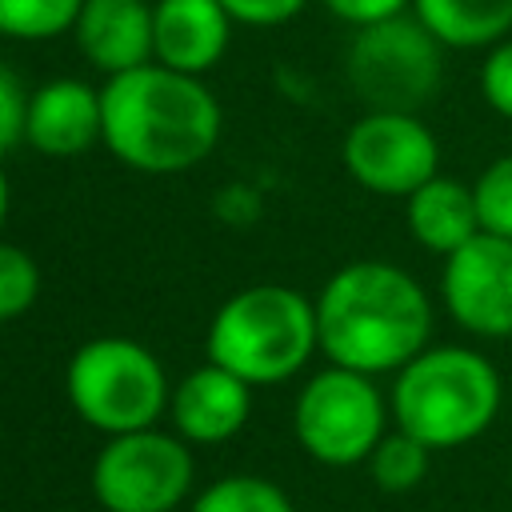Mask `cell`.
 <instances>
[{"instance_id":"obj_26","label":"cell","mask_w":512,"mask_h":512,"mask_svg":"<svg viewBox=\"0 0 512 512\" xmlns=\"http://www.w3.org/2000/svg\"><path fill=\"white\" fill-rule=\"evenodd\" d=\"M8 204H12V188H8V172H4V164H0V224H4V216H8Z\"/></svg>"},{"instance_id":"obj_7","label":"cell","mask_w":512,"mask_h":512,"mask_svg":"<svg viewBox=\"0 0 512 512\" xmlns=\"http://www.w3.org/2000/svg\"><path fill=\"white\" fill-rule=\"evenodd\" d=\"M392 408L376 388V376L328 364L304 380L292 404L296 444L324 468H352L372 456L388 432Z\"/></svg>"},{"instance_id":"obj_4","label":"cell","mask_w":512,"mask_h":512,"mask_svg":"<svg viewBox=\"0 0 512 512\" xmlns=\"http://www.w3.org/2000/svg\"><path fill=\"white\" fill-rule=\"evenodd\" d=\"M204 352L252 388L284 384L320 352L316 300L288 284L240 288L216 308Z\"/></svg>"},{"instance_id":"obj_13","label":"cell","mask_w":512,"mask_h":512,"mask_svg":"<svg viewBox=\"0 0 512 512\" xmlns=\"http://www.w3.org/2000/svg\"><path fill=\"white\" fill-rule=\"evenodd\" d=\"M232 24L220 0H152V60L204 76L224 60Z\"/></svg>"},{"instance_id":"obj_17","label":"cell","mask_w":512,"mask_h":512,"mask_svg":"<svg viewBox=\"0 0 512 512\" xmlns=\"http://www.w3.org/2000/svg\"><path fill=\"white\" fill-rule=\"evenodd\" d=\"M364 464H368V476L380 492L404 496V492L424 484V476L432 468V448L424 440L408 436L404 428H388Z\"/></svg>"},{"instance_id":"obj_12","label":"cell","mask_w":512,"mask_h":512,"mask_svg":"<svg viewBox=\"0 0 512 512\" xmlns=\"http://www.w3.org/2000/svg\"><path fill=\"white\" fill-rule=\"evenodd\" d=\"M168 416L188 444H224L252 416V384L208 360L172 388Z\"/></svg>"},{"instance_id":"obj_1","label":"cell","mask_w":512,"mask_h":512,"mask_svg":"<svg viewBox=\"0 0 512 512\" xmlns=\"http://www.w3.org/2000/svg\"><path fill=\"white\" fill-rule=\"evenodd\" d=\"M104 136L100 144L136 172L176 176L212 156L224 112L200 76L164 68L156 60L108 76L100 88Z\"/></svg>"},{"instance_id":"obj_23","label":"cell","mask_w":512,"mask_h":512,"mask_svg":"<svg viewBox=\"0 0 512 512\" xmlns=\"http://www.w3.org/2000/svg\"><path fill=\"white\" fill-rule=\"evenodd\" d=\"M28 88L20 84V76L0 64V156L12 152L16 144H24V116H28Z\"/></svg>"},{"instance_id":"obj_15","label":"cell","mask_w":512,"mask_h":512,"mask_svg":"<svg viewBox=\"0 0 512 512\" xmlns=\"http://www.w3.org/2000/svg\"><path fill=\"white\" fill-rule=\"evenodd\" d=\"M404 220L420 248H428L436 256H452L480 232L476 192H472V184L436 172L428 184H420L404 200Z\"/></svg>"},{"instance_id":"obj_2","label":"cell","mask_w":512,"mask_h":512,"mask_svg":"<svg viewBox=\"0 0 512 512\" xmlns=\"http://www.w3.org/2000/svg\"><path fill=\"white\" fill-rule=\"evenodd\" d=\"M316 332L328 364L384 376L432 344V296L400 264L352 260L316 296Z\"/></svg>"},{"instance_id":"obj_10","label":"cell","mask_w":512,"mask_h":512,"mask_svg":"<svg viewBox=\"0 0 512 512\" xmlns=\"http://www.w3.org/2000/svg\"><path fill=\"white\" fill-rule=\"evenodd\" d=\"M440 304L476 340H512V240L476 232L444 256Z\"/></svg>"},{"instance_id":"obj_24","label":"cell","mask_w":512,"mask_h":512,"mask_svg":"<svg viewBox=\"0 0 512 512\" xmlns=\"http://www.w3.org/2000/svg\"><path fill=\"white\" fill-rule=\"evenodd\" d=\"M224 12L236 24H252V28H276L284 20H292L308 0H220Z\"/></svg>"},{"instance_id":"obj_20","label":"cell","mask_w":512,"mask_h":512,"mask_svg":"<svg viewBox=\"0 0 512 512\" xmlns=\"http://www.w3.org/2000/svg\"><path fill=\"white\" fill-rule=\"evenodd\" d=\"M40 296V268L32 252L0 240V324L20 320Z\"/></svg>"},{"instance_id":"obj_8","label":"cell","mask_w":512,"mask_h":512,"mask_svg":"<svg viewBox=\"0 0 512 512\" xmlns=\"http://www.w3.org/2000/svg\"><path fill=\"white\" fill-rule=\"evenodd\" d=\"M192 444L176 432L140 428L108 436L92 460V496L104 512H172L192 492Z\"/></svg>"},{"instance_id":"obj_19","label":"cell","mask_w":512,"mask_h":512,"mask_svg":"<svg viewBox=\"0 0 512 512\" xmlns=\"http://www.w3.org/2000/svg\"><path fill=\"white\" fill-rule=\"evenodd\" d=\"M84 0H0V36L56 40L72 32Z\"/></svg>"},{"instance_id":"obj_18","label":"cell","mask_w":512,"mask_h":512,"mask_svg":"<svg viewBox=\"0 0 512 512\" xmlns=\"http://www.w3.org/2000/svg\"><path fill=\"white\" fill-rule=\"evenodd\" d=\"M188 512H296L288 492L268 480V476H252V472H236L224 476L216 484H208Z\"/></svg>"},{"instance_id":"obj_11","label":"cell","mask_w":512,"mask_h":512,"mask_svg":"<svg viewBox=\"0 0 512 512\" xmlns=\"http://www.w3.org/2000/svg\"><path fill=\"white\" fill-rule=\"evenodd\" d=\"M104 136V112H100V88L76 76H56L28 96L24 116V144L40 156H80Z\"/></svg>"},{"instance_id":"obj_21","label":"cell","mask_w":512,"mask_h":512,"mask_svg":"<svg viewBox=\"0 0 512 512\" xmlns=\"http://www.w3.org/2000/svg\"><path fill=\"white\" fill-rule=\"evenodd\" d=\"M476 212H480V232L512 240V152L496 156L476 180Z\"/></svg>"},{"instance_id":"obj_16","label":"cell","mask_w":512,"mask_h":512,"mask_svg":"<svg viewBox=\"0 0 512 512\" xmlns=\"http://www.w3.org/2000/svg\"><path fill=\"white\" fill-rule=\"evenodd\" d=\"M412 16L444 48L460 52H488L512 36V0H412Z\"/></svg>"},{"instance_id":"obj_25","label":"cell","mask_w":512,"mask_h":512,"mask_svg":"<svg viewBox=\"0 0 512 512\" xmlns=\"http://www.w3.org/2000/svg\"><path fill=\"white\" fill-rule=\"evenodd\" d=\"M336 20L352 24V28H364V24H380V20H392L400 12H412V0H320Z\"/></svg>"},{"instance_id":"obj_5","label":"cell","mask_w":512,"mask_h":512,"mask_svg":"<svg viewBox=\"0 0 512 512\" xmlns=\"http://www.w3.org/2000/svg\"><path fill=\"white\" fill-rule=\"evenodd\" d=\"M64 392L72 412L104 436L156 428L172 400L156 352L128 336L84 340L64 368Z\"/></svg>"},{"instance_id":"obj_9","label":"cell","mask_w":512,"mask_h":512,"mask_svg":"<svg viewBox=\"0 0 512 512\" xmlns=\"http://www.w3.org/2000/svg\"><path fill=\"white\" fill-rule=\"evenodd\" d=\"M340 160L364 192L408 200L440 172V144L420 112H364L344 132Z\"/></svg>"},{"instance_id":"obj_14","label":"cell","mask_w":512,"mask_h":512,"mask_svg":"<svg viewBox=\"0 0 512 512\" xmlns=\"http://www.w3.org/2000/svg\"><path fill=\"white\" fill-rule=\"evenodd\" d=\"M80 56L104 76H120L152 60V4L148 0H84L72 24Z\"/></svg>"},{"instance_id":"obj_3","label":"cell","mask_w":512,"mask_h":512,"mask_svg":"<svg viewBox=\"0 0 512 512\" xmlns=\"http://www.w3.org/2000/svg\"><path fill=\"white\" fill-rule=\"evenodd\" d=\"M500 404L504 380L496 364L464 344H428L396 372L388 392L392 424L432 452L480 440L496 424Z\"/></svg>"},{"instance_id":"obj_6","label":"cell","mask_w":512,"mask_h":512,"mask_svg":"<svg viewBox=\"0 0 512 512\" xmlns=\"http://www.w3.org/2000/svg\"><path fill=\"white\" fill-rule=\"evenodd\" d=\"M344 76L368 112H420L440 88L444 44L412 12H400L352 32Z\"/></svg>"},{"instance_id":"obj_22","label":"cell","mask_w":512,"mask_h":512,"mask_svg":"<svg viewBox=\"0 0 512 512\" xmlns=\"http://www.w3.org/2000/svg\"><path fill=\"white\" fill-rule=\"evenodd\" d=\"M480 96L496 116L512 120V36L484 52V60H480Z\"/></svg>"}]
</instances>
